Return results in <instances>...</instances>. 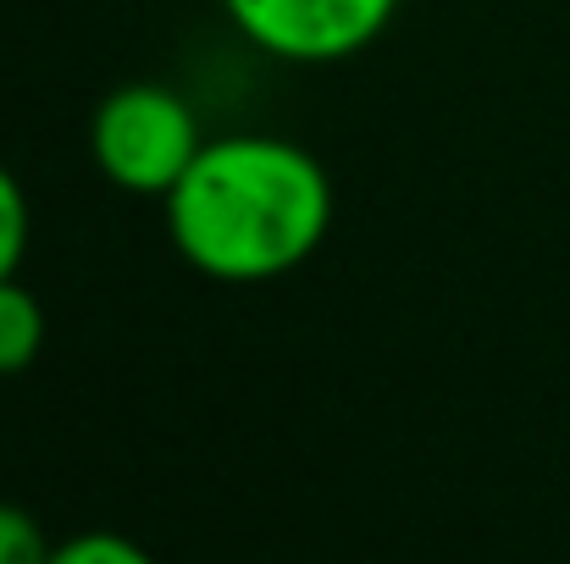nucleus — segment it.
Returning a JSON list of instances; mask_svg holds the SVG:
<instances>
[{"mask_svg":"<svg viewBox=\"0 0 570 564\" xmlns=\"http://www.w3.org/2000/svg\"><path fill=\"white\" fill-rule=\"evenodd\" d=\"M45 349V305L17 277H0V376L28 372Z\"/></svg>","mask_w":570,"mask_h":564,"instance_id":"4","label":"nucleus"},{"mask_svg":"<svg viewBox=\"0 0 570 564\" xmlns=\"http://www.w3.org/2000/svg\"><path fill=\"white\" fill-rule=\"evenodd\" d=\"M50 564H156V560L122 532H78V537L56 543Z\"/></svg>","mask_w":570,"mask_h":564,"instance_id":"6","label":"nucleus"},{"mask_svg":"<svg viewBox=\"0 0 570 564\" xmlns=\"http://www.w3.org/2000/svg\"><path fill=\"white\" fill-rule=\"evenodd\" d=\"M56 543L45 537V526L22 509L0 498V564H50Z\"/></svg>","mask_w":570,"mask_h":564,"instance_id":"5","label":"nucleus"},{"mask_svg":"<svg viewBox=\"0 0 570 564\" xmlns=\"http://www.w3.org/2000/svg\"><path fill=\"white\" fill-rule=\"evenodd\" d=\"M22 255H28V194L0 161V277H17Z\"/></svg>","mask_w":570,"mask_h":564,"instance_id":"7","label":"nucleus"},{"mask_svg":"<svg viewBox=\"0 0 570 564\" xmlns=\"http://www.w3.org/2000/svg\"><path fill=\"white\" fill-rule=\"evenodd\" d=\"M333 227L327 167L277 133L205 139L167 194V232L199 277L272 283L299 271Z\"/></svg>","mask_w":570,"mask_h":564,"instance_id":"1","label":"nucleus"},{"mask_svg":"<svg viewBox=\"0 0 570 564\" xmlns=\"http://www.w3.org/2000/svg\"><path fill=\"white\" fill-rule=\"evenodd\" d=\"M95 167L128 194L167 199L205 150L199 117L173 83H117L89 122Z\"/></svg>","mask_w":570,"mask_h":564,"instance_id":"2","label":"nucleus"},{"mask_svg":"<svg viewBox=\"0 0 570 564\" xmlns=\"http://www.w3.org/2000/svg\"><path fill=\"white\" fill-rule=\"evenodd\" d=\"M222 11L255 50L294 67H327L377 44L399 0H222Z\"/></svg>","mask_w":570,"mask_h":564,"instance_id":"3","label":"nucleus"}]
</instances>
